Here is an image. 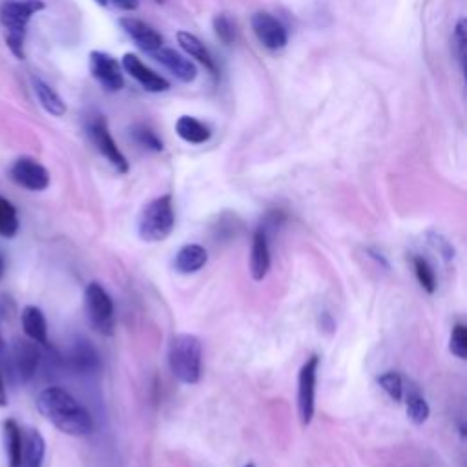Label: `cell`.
I'll use <instances>...</instances> for the list:
<instances>
[{"mask_svg": "<svg viewBox=\"0 0 467 467\" xmlns=\"http://www.w3.org/2000/svg\"><path fill=\"white\" fill-rule=\"evenodd\" d=\"M6 402H8V396H6V387L2 382V374H0V407H4Z\"/></svg>", "mask_w": 467, "mask_h": 467, "instance_id": "e575fe53", "label": "cell"}, {"mask_svg": "<svg viewBox=\"0 0 467 467\" xmlns=\"http://www.w3.org/2000/svg\"><path fill=\"white\" fill-rule=\"evenodd\" d=\"M4 444L6 453H8L9 467H18L20 454H23V431L15 420H6L4 422Z\"/></svg>", "mask_w": 467, "mask_h": 467, "instance_id": "603a6c76", "label": "cell"}, {"mask_svg": "<svg viewBox=\"0 0 467 467\" xmlns=\"http://www.w3.org/2000/svg\"><path fill=\"white\" fill-rule=\"evenodd\" d=\"M449 350L456 358H467V327L463 324H456L453 327L449 340Z\"/></svg>", "mask_w": 467, "mask_h": 467, "instance_id": "f546056e", "label": "cell"}, {"mask_svg": "<svg viewBox=\"0 0 467 467\" xmlns=\"http://www.w3.org/2000/svg\"><path fill=\"white\" fill-rule=\"evenodd\" d=\"M175 132H177L181 139L190 144H203L212 137L210 128L203 124L201 121H198L196 117L190 115H181L179 119H177V122H175Z\"/></svg>", "mask_w": 467, "mask_h": 467, "instance_id": "44dd1931", "label": "cell"}, {"mask_svg": "<svg viewBox=\"0 0 467 467\" xmlns=\"http://www.w3.org/2000/svg\"><path fill=\"white\" fill-rule=\"evenodd\" d=\"M243 467H256V466H254V463H247V466H243Z\"/></svg>", "mask_w": 467, "mask_h": 467, "instance_id": "f35d334b", "label": "cell"}, {"mask_svg": "<svg viewBox=\"0 0 467 467\" xmlns=\"http://www.w3.org/2000/svg\"><path fill=\"white\" fill-rule=\"evenodd\" d=\"M208 261V252L207 248L198 245V243H192V245H184L177 250L174 257V269L175 272L179 274H196L203 267L207 265Z\"/></svg>", "mask_w": 467, "mask_h": 467, "instance_id": "2e32d148", "label": "cell"}, {"mask_svg": "<svg viewBox=\"0 0 467 467\" xmlns=\"http://www.w3.org/2000/svg\"><path fill=\"white\" fill-rule=\"evenodd\" d=\"M212 24H214V32H216L217 39L223 44H232L234 39H236V24H234L232 18L226 13H219L214 17Z\"/></svg>", "mask_w": 467, "mask_h": 467, "instance_id": "f1b7e54d", "label": "cell"}, {"mask_svg": "<svg viewBox=\"0 0 467 467\" xmlns=\"http://www.w3.org/2000/svg\"><path fill=\"white\" fill-rule=\"evenodd\" d=\"M270 270V248L267 232L257 229L252 236L250 247V276L254 281H263Z\"/></svg>", "mask_w": 467, "mask_h": 467, "instance_id": "9a60e30c", "label": "cell"}, {"mask_svg": "<svg viewBox=\"0 0 467 467\" xmlns=\"http://www.w3.org/2000/svg\"><path fill=\"white\" fill-rule=\"evenodd\" d=\"M158 2H162V0H158Z\"/></svg>", "mask_w": 467, "mask_h": 467, "instance_id": "ab89813d", "label": "cell"}, {"mask_svg": "<svg viewBox=\"0 0 467 467\" xmlns=\"http://www.w3.org/2000/svg\"><path fill=\"white\" fill-rule=\"evenodd\" d=\"M429 241H431L433 247L440 252L442 256H444V260H447V261L453 260V257H454V247L451 245V241H447V239L442 236V234L431 232V234H429Z\"/></svg>", "mask_w": 467, "mask_h": 467, "instance_id": "1f68e13d", "label": "cell"}, {"mask_svg": "<svg viewBox=\"0 0 467 467\" xmlns=\"http://www.w3.org/2000/svg\"><path fill=\"white\" fill-rule=\"evenodd\" d=\"M405 407H407V416L414 426H422L427 422V418L431 414L429 404L420 392H409L407 400H405Z\"/></svg>", "mask_w": 467, "mask_h": 467, "instance_id": "d4e9b609", "label": "cell"}, {"mask_svg": "<svg viewBox=\"0 0 467 467\" xmlns=\"http://www.w3.org/2000/svg\"><path fill=\"white\" fill-rule=\"evenodd\" d=\"M252 32L256 35L261 46H265L267 50L278 51L283 50L288 42V32L283 23L276 18L274 15L265 13V11H257L250 18Z\"/></svg>", "mask_w": 467, "mask_h": 467, "instance_id": "ba28073f", "label": "cell"}, {"mask_svg": "<svg viewBox=\"0 0 467 467\" xmlns=\"http://www.w3.org/2000/svg\"><path fill=\"white\" fill-rule=\"evenodd\" d=\"M132 137L144 150H150V152H162L165 150V144L159 139V135L146 124H135L132 128Z\"/></svg>", "mask_w": 467, "mask_h": 467, "instance_id": "484cf974", "label": "cell"}, {"mask_svg": "<svg viewBox=\"0 0 467 467\" xmlns=\"http://www.w3.org/2000/svg\"><path fill=\"white\" fill-rule=\"evenodd\" d=\"M454 46H456V55H459L462 72H466V48H467V23L466 18H460L454 26Z\"/></svg>", "mask_w": 467, "mask_h": 467, "instance_id": "4dcf8cb0", "label": "cell"}, {"mask_svg": "<svg viewBox=\"0 0 467 467\" xmlns=\"http://www.w3.org/2000/svg\"><path fill=\"white\" fill-rule=\"evenodd\" d=\"M175 226V210L170 193L159 196L143 208L139 216V238L146 243H161Z\"/></svg>", "mask_w": 467, "mask_h": 467, "instance_id": "277c9868", "label": "cell"}, {"mask_svg": "<svg viewBox=\"0 0 467 467\" xmlns=\"http://www.w3.org/2000/svg\"><path fill=\"white\" fill-rule=\"evenodd\" d=\"M46 8L42 0H6L0 6V24L4 27V41L15 58L24 60L27 24L39 11Z\"/></svg>", "mask_w": 467, "mask_h": 467, "instance_id": "7a4b0ae2", "label": "cell"}, {"mask_svg": "<svg viewBox=\"0 0 467 467\" xmlns=\"http://www.w3.org/2000/svg\"><path fill=\"white\" fill-rule=\"evenodd\" d=\"M168 365L181 383L196 385L203 373V345L193 334H177L168 347Z\"/></svg>", "mask_w": 467, "mask_h": 467, "instance_id": "3957f363", "label": "cell"}, {"mask_svg": "<svg viewBox=\"0 0 467 467\" xmlns=\"http://www.w3.org/2000/svg\"><path fill=\"white\" fill-rule=\"evenodd\" d=\"M33 88H35L37 97H39L42 108H44L46 112L55 117H63L64 113H66V103H64L63 97H60L48 82H44L42 79H39V77H33Z\"/></svg>", "mask_w": 467, "mask_h": 467, "instance_id": "7402d4cb", "label": "cell"}, {"mask_svg": "<svg viewBox=\"0 0 467 467\" xmlns=\"http://www.w3.org/2000/svg\"><path fill=\"white\" fill-rule=\"evenodd\" d=\"M4 350V340H2V336H0V352Z\"/></svg>", "mask_w": 467, "mask_h": 467, "instance_id": "74e56055", "label": "cell"}, {"mask_svg": "<svg viewBox=\"0 0 467 467\" xmlns=\"http://www.w3.org/2000/svg\"><path fill=\"white\" fill-rule=\"evenodd\" d=\"M95 2H97V4H101V6L108 4V0H95Z\"/></svg>", "mask_w": 467, "mask_h": 467, "instance_id": "8d00e7d4", "label": "cell"}, {"mask_svg": "<svg viewBox=\"0 0 467 467\" xmlns=\"http://www.w3.org/2000/svg\"><path fill=\"white\" fill-rule=\"evenodd\" d=\"M23 327L26 336L35 343L48 345V324L39 307L27 305L23 310Z\"/></svg>", "mask_w": 467, "mask_h": 467, "instance_id": "d6986e66", "label": "cell"}, {"mask_svg": "<svg viewBox=\"0 0 467 467\" xmlns=\"http://www.w3.org/2000/svg\"><path fill=\"white\" fill-rule=\"evenodd\" d=\"M46 454V442L37 429H30L24 438L23 454L18 467H42Z\"/></svg>", "mask_w": 467, "mask_h": 467, "instance_id": "ffe728a7", "label": "cell"}, {"mask_svg": "<svg viewBox=\"0 0 467 467\" xmlns=\"http://www.w3.org/2000/svg\"><path fill=\"white\" fill-rule=\"evenodd\" d=\"M319 356L312 354L298 374V413L301 426H310L316 409V380H318Z\"/></svg>", "mask_w": 467, "mask_h": 467, "instance_id": "8992f818", "label": "cell"}, {"mask_svg": "<svg viewBox=\"0 0 467 467\" xmlns=\"http://www.w3.org/2000/svg\"><path fill=\"white\" fill-rule=\"evenodd\" d=\"M18 232V216L13 203L0 196V236L15 238Z\"/></svg>", "mask_w": 467, "mask_h": 467, "instance_id": "cb8c5ba5", "label": "cell"}, {"mask_svg": "<svg viewBox=\"0 0 467 467\" xmlns=\"http://www.w3.org/2000/svg\"><path fill=\"white\" fill-rule=\"evenodd\" d=\"M90 72L95 81L99 82L106 91H119L124 86L122 66L113 55L106 53V51H91Z\"/></svg>", "mask_w": 467, "mask_h": 467, "instance_id": "9c48e42d", "label": "cell"}, {"mask_svg": "<svg viewBox=\"0 0 467 467\" xmlns=\"http://www.w3.org/2000/svg\"><path fill=\"white\" fill-rule=\"evenodd\" d=\"M68 362H70V367L77 371V373H94V371L101 367L99 352L86 340H77L73 343L70 356H68Z\"/></svg>", "mask_w": 467, "mask_h": 467, "instance_id": "e0dca14e", "label": "cell"}, {"mask_svg": "<svg viewBox=\"0 0 467 467\" xmlns=\"http://www.w3.org/2000/svg\"><path fill=\"white\" fill-rule=\"evenodd\" d=\"M39 362H41V354H39L35 342L15 340L11 345V364H13L15 374L20 382L27 383L35 376Z\"/></svg>", "mask_w": 467, "mask_h": 467, "instance_id": "7c38bea8", "label": "cell"}, {"mask_svg": "<svg viewBox=\"0 0 467 467\" xmlns=\"http://www.w3.org/2000/svg\"><path fill=\"white\" fill-rule=\"evenodd\" d=\"M378 385L382 387L383 391L387 392V396L395 402H402L404 398V380L398 373H383L378 376Z\"/></svg>", "mask_w": 467, "mask_h": 467, "instance_id": "83f0119b", "label": "cell"}, {"mask_svg": "<svg viewBox=\"0 0 467 467\" xmlns=\"http://www.w3.org/2000/svg\"><path fill=\"white\" fill-rule=\"evenodd\" d=\"M152 58H155L159 64L167 68L168 72L177 79V81L184 82V84H190L198 79V68L196 64L186 58L184 55H181L179 51L172 50V48H165L161 46L159 50L152 51Z\"/></svg>", "mask_w": 467, "mask_h": 467, "instance_id": "5bb4252c", "label": "cell"}, {"mask_svg": "<svg viewBox=\"0 0 467 467\" xmlns=\"http://www.w3.org/2000/svg\"><path fill=\"white\" fill-rule=\"evenodd\" d=\"M413 267H414V274H416L418 278V283L422 285L423 290L433 294V292L436 290V276L435 270H433L431 265H429V261L416 256L413 260Z\"/></svg>", "mask_w": 467, "mask_h": 467, "instance_id": "4316f807", "label": "cell"}, {"mask_svg": "<svg viewBox=\"0 0 467 467\" xmlns=\"http://www.w3.org/2000/svg\"><path fill=\"white\" fill-rule=\"evenodd\" d=\"M15 305L9 296H0V318H11Z\"/></svg>", "mask_w": 467, "mask_h": 467, "instance_id": "d6a6232c", "label": "cell"}, {"mask_svg": "<svg viewBox=\"0 0 467 467\" xmlns=\"http://www.w3.org/2000/svg\"><path fill=\"white\" fill-rule=\"evenodd\" d=\"M113 6L122 11H135V9L139 8V0H112Z\"/></svg>", "mask_w": 467, "mask_h": 467, "instance_id": "836d02e7", "label": "cell"}, {"mask_svg": "<svg viewBox=\"0 0 467 467\" xmlns=\"http://www.w3.org/2000/svg\"><path fill=\"white\" fill-rule=\"evenodd\" d=\"M177 42H179L181 48H183V50L186 51L190 57L196 58L198 63H201L203 66L207 68L212 75L217 77L216 60H214V57L210 55V51H208L207 46L203 44L198 37L190 32H177Z\"/></svg>", "mask_w": 467, "mask_h": 467, "instance_id": "ac0fdd59", "label": "cell"}, {"mask_svg": "<svg viewBox=\"0 0 467 467\" xmlns=\"http://www.w3.org/2000/svg\"><path fill=\"white\" fill-rule=\"evenodd\" d=\"M4 272H6V260L4 256L0 254V279L4 278Z\"/></svg>", "mask_w": 467, "mask_h": 467, "instance_id": "d590c367", "label": "cell"}, {"mask_svg": "<svg viewBox=\"0 0 467 467\" xmlns=\"http://www.w3.org/2000/svg\"><path fill=\"white\" fill-rule=\"evenodd\" d=\"M84 309L88 321L97 333L110 336L113 333V316H115V309H113V301L106 288L97 281L88 283L84 290Z\"/></svg>", "mask_w": 467, "mask_h": 467, "instance_id": "5b68a950", "label": "cell"}, {"mask_svg": "<svg viewBox=\"0 0 467 467\" xmlns=\"http://www.w3.org/2000/svg\"><path fill=\"white\" fill-rule=\"evenodd\" d=\"M88 134H90L91 137V143L97 146V150L103 153L106 161H108L119 174H126V172L130 170L128 159L124 158V153L119 150L117 143L113 141L112 134H110L108 122H106V119H104L103 115H95L94 119H91L90 126H88Z\"/></svg>", "mask_w": 467, "mask_h": 467, "instance_id": "52a82bcc", "label": "cell"}, {"mask_svg": "<svg viewBox=\"0 0 467 467\" xmlns=\"http://www.w3.org/2000/svg\"><path fill=\"white\" fill-rule=\"evenodd\" d=\"M121 66L132 79H135L150 94H161V91L170 90V82L153 70H150L148 66H144L143 60L135 53H126L122 57Z\"/></svg>", "mask_w": 467, "mask_h": 467, "instance_id": "8fae6325", "label": "cell"}, {"mask_svg": "<svg viewBox=\"0 0 467 467\" xmlns=\"http://www.w3.org/2000/svg\"><path fill=\"white\" fill-rule=\"evenodd\" d=\"M9 177L18 186L32 192H42L50 186V172L32 158H20L13 162Z\"/></svg>", "mask_w": 467, "mask_h": 467, "instance_id": "30bf717a", "label": "cell"}, {"mask_svg": "<svg viewBox=\"0 0 467 467\" xmlns=\"http://www.w3.org/2000/svg\"><path fill=\"white\" fill-rule=\"evenodd\" d=\"M37 409L64 435L86 436L94 431L91 414L60 387H48L37 396Z\"/></svg>", "mask_w": 467, "mask_h": 467, "instance_id": "6da1fadb", "label": "cell"}, {"mask_svg": "<svg viewBox=\"0 0 467 467\" xmlns=\"http://www.w3.org/2000/svg\"><path fill=\"white\" fill-rule=\"evenodd\" d=\"M119 26L122 27V32L130 37L132 41L135 42L137 48H141L146 53H152V51L159 50L162 46V35L153 30L150 24H146L141 18L135 17H122L119 20Z\"/></svg>", "mask_w": 467, "mask_h": 467, "instance_id": "4fadbf2b", "label": "cell"}]
</instances>
